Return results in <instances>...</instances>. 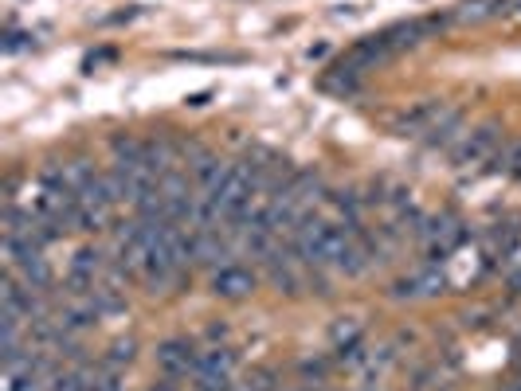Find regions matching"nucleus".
Instances as JSON below:
<instances>
[{"label":"nucleus","instance_id":"f257e3e1","mask_svg":"<svg viewBox=\"0 0 521 391\" xmlns=\"http://www.w3.org/2000/svg\"><path fill=\"white\" fill-rule=\"evenodd\" d=\"M502 145H506L502 126L498 122H482V126L467 130V137L451 149V165L455 169H490L494 157L502 153Z\"/></svg>","mask_w":521,"mask_h":391},{"label":"nucleus","instance_id":"f03ea898","mask_svg":"<svg viewBox=\"0 0 521 391\" xmlns=\"http://www.w3.org/2000/svg\"><path fill=\"white\" fill-rule=\"evenodd\" d=\"M447 102H439V98H427V102H416L412 110H404L396 122H392V133H400V137H416V141H424L427 133L435 130L443 118H447Z\"/></svg>","mask_w":521,"mask_h":391},{"label":"nucleus","instance_id":"7ed1b4c3","mask_svg":"<svg viewBox=\"0 0 521 391\" xmlns=\"http://www.w3.org/2000/svg\"><path fill=\"white\" fill-rule=\"evenodd\" d=\"M196 364H200V352H192L189 341H165L157 348V368L165 380H192L196 376Z\"/></svg>","mask_w":521,"mask_h":391},{"label":"nucleus","instance_id":"20e7f679","mask_svg":"<svg viewBox=\"0 0 521 391\" xmlns=\"http://www.w3.org/2000/svg\"><path fill=\"white\" fill-rule=\"evenodd\" d=\"M212 294L220 302H243V298L255 294V274L247 266H239V262L220 266V270H212Z\"/></svg>","mask_w":521,"mask_h":391},{"label":"nucleus","instance_id":"39448f33","mask_svg":"<svg viewBox=\"0 0 521 391\" xmlns=\"http://www.w3.org/2000/svg\"><path fill=\"white\" fill-rule=\"evenodd\" d=\"M502 16H514V0H463L451 12V24H486Z\"/></svg>","mask_w":521,"mask_h":391},{"label":"nucleus","instance_id":"423d86ee","mask_svg":"<svg viewBox=\"0 0 521 391\" xmlns=\"http://www.w3.org/2000/svg\"><path fill=\"white\" fill-rule=\"evenodd\" d=\"M443 274L435 270V266H427V270H420V274H412V278H404V282H396L392 286V298H435V294H443Z\"/></svg>","mask_w":521,"mask_h":391},{"label":"nucleus","instance_id":"0eeeda50","mask_svg":"<svg viewBox=\"0 0 521 391\" xmlns=\"http://www.w3.org/2000/svg\"><path fill=\"white\" fill-rule=\"evenodd\" d=\"M95 176L98 173H95V165H91V161H67V165H63V184H67L71 192H83Z\"/></svg>","mask_w":521,"mask_h":391},{"label":"nucleus","instance_id":"6e6552de","mask_svg":"<svg viewBox=\"0 0 521 391\" xmlns=\"http://www.w3.org/2000/svg\"><path fill=\"white\" fill-rule=\"evenodd\" d=\"M337 364L341 368H361V364H369V348H365V341H357V345H345V348H337Z\"/></svg>","mask_w":521,"mask_h":391},{"label":"nucleus","instance_id":"1a4fd4ad","mask_svg":"<svg viewBox=\"0 0 521 391\" xmlns=\"http://www.w3.org/2000/svg\"><path fill=\"white\" fill-rule=\"evenodd\" d=\"M130 360H134V341H118L110 348V356L102 360V368L106 372H122V364H130Z\"/></svg>","mask_w":521,"mask_h":391},{"label":"nucleus","instance_id":"9d476101","mask_svg":"<svg viewBox=\"0 0 521 391\" xmlns=\"http://www.w3.org/2000/svg\"><path fill=\"white\" fill-rule=\"evenodd\" d=\"M361 341V325L349 321V325H333V345L345 348V345H357Z\"/></svg>","mask_w":521,"mask_h":391},{"label":"nucleus","instance_id":"9b49d317","mask_svg":"<svg viewBox=\"0 0 521 391\" xmlns=\"http://www.w3.org/2000/svg\"><path fill=\"white\" fill-rule=\"evenodd\" d=\"M32 44H36L32 32H16V28L4 32V51H8V55H16V51H24V47H32Z\"/></svg>","mask_w":521,"mask_h":391},{"label":"nucleus","instance_id":"f8f14e48","mask_svg":"<svg viewBox=\"0 0 521 391\" xmlns=\"http://www.w3.org/2000/svg\"><path fill=\"white\" fill-rule=\"evenodd\" d=\"M510 176L521 180V141H514V149H510Z\"/></svg>","mask_w":521,"mask_h":391},{"label":"nucleus","instance_id":"ddd939ff","mask_svg":"<svg viewBox=\"0 0 521 391\" xmlns=\"http://www.w3.org/2000/svg\"><path fill=\"white\" fill-rule=\"evenodd\" d=\"M189 391H200V388H196V384H189Z\"/></svg>","mask_w":521,"mask_h":391}]
</instances>
